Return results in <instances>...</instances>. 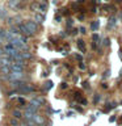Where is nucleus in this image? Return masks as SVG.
<instances>
[{"label": "nucleus", "instance_id": "26", "mask_svg": "<svg viewBox=\"0 0 122 126\" xmlns=\"http://www.w3.org/2000/svg\"><path fill=\"white\" fill-rule=\"evenodd\" d=\"M109 121H110V122H113V121H116V117H110V118H109Z\"/></svg>", "mask_w": 122, "mask_h": 126}, {"label": "nucleus", "instance_id": "10", "mask_svg": "<svg viewBox=\"0 0 122 126\" xmlns=\"http://www.w3.org/2000/svg\"><path fill=\"white\" fill-rule=\"evenodd\" d=\"M8 4H9L11 8H18L20 7V0H9Z\"/></svg>", "mask_w": 122, "mask_h": 126}, {"label": "nucleus", "instance_id": "19", "mask_svg": "<svg viewBox=\"0 0 122 126\" xmlns=\"http://www.w3.org/2000/svg\"><path fill=\"white\" fill-rule=\"evenodd\" d=\"M7 16V11L4 8H0V17H5Z\"/></svg>", "mask_w": 122, "mask_h": 126}, {"label": "nucleus", "instance_id": "25", "mask_svg": "<svg viewBox=\"0 0 122 126\" xmlns=\"http://www.w3.org/2000/svg\"><path fill=\"white\" fill-rule=\"evenodd\" d=\"M18 102L20 104H25V100H24V98H18Z\"/></svg>", "mask_w": 122, "mask_h": 126}, {"label": "nucleus", "instance_id": "4", "mask_svg": "<svg viewBox=\"0 0 122 126\" xmlns=\"http://www.w3.org/2000/svg\"><path fill=\"white\" fill-rule=\"evenodd\" d=\"M18 91H20V92H24V93H31L34 91V88L31 85H29V84H26V83H25V84H24Z\"/></svg>", "mask_w": 122, "mask_h": 126}, {"label": "nucleus", "instance_id": "14", "mask_svg": "<svg viewBox=\"0 0 122 126\" xmlns=\"http://www.w3.org/2000/svg\"><path fill=\"white\" fill-rule=\"evenodd\" d=\"M38 9L41 11V12H45V11L47 9V4H46V3H41V4H39V8H38Z\"/></svg>", "mask_w": 122, "mask_h": 126}, {"label": "nucleus", "instance_id": "24", "mask_svg": "<svg viewBox=\"0 0 122 126\" xmlns=\"http://www.w3.org/2000/svg\"><path fill=\"white\" fill-rule=\"evenodd\" d=\"M98 100H100V96H98V94H96V96H94V102H97Z\"/></svg>", "mask_w": 122, "mask_h": 126}, {"label": "nucleus", "instance_id": "5", "mask_svg": "<svg viewBox=\"0 0 122 126\" xmlns=\"http://www.w3.org/2000/svg\"><path fill=\"white\" fill-rule=\"evenodd\" d=\"M25 84V83H24L22 80H16V81H11V87L13 89H16V91H18L20 88H21V87Z\"/></svg>", "mask_w": 122, "mask_h": 126}, {"label": "nucleus", "instance_id": "17", "mask_svg": "<svg viewBox=\"0 0 122 126\" xmlns=\"http://www.w3.org/2000/svg\"><path fill=\"white\" fill-rule=\"evenodd\" d=\"M77 47H79V49H80L81 51H84V50H85V47H84V42H83L81 39H80V41H77Z\"/></svg>", "mask_w": 122, "mask_h": 126}, {"label": "nucleus", "instance_id": "15", "mask_svg": "<svg viewBox=\"0 0 122 126\" xmlns=\"http://www.w3.org/2000/svg\"><path fill=\"white\" fill-rule=\"evenodd\" d=\"M114 25H116V17H110V20H109V24H108V26H109V28H113Z\"/></svg>", "mask_w": 122, "mask_h": 126}, {"label": "nucleus", "instance_id": "21", "mask_svg": "<svg viewBox=\"0 0 122 126\" xmlns=\"http://www.w3.org/2000/svg\"><path fill=\"white\" fill-rule=\"evenodd\" d=\"M104 45H105V46H109V45H110L109 38H105V39H104Z\"/></svg>", "mask_w": 122, "mask_h": 126}, {"label": "nucleus", "instance_id": "1", "mask_svg": "<svg viewBox=\"0 0 122 126\" xmlns=\"http://www.w3.org/2000/svg\"><path fill=\"white\" fill-rule=\"evenodd\" d=\"M24 25L26 26V29L30 32L31 33V35L33 34H35L38 32V26H37V24H35L34 21H31V20H29V21H26L25 24H24Z\"/></svg>", "mask_w": 122, "mask_h": 126}, {"label": "nucleus", "instance_id": "6", "mask_svg": "<svg viewBox=\"0 0 122 126\" xmlns=\"http://www.w3.org/2000/svg\"><path fill=\"white\" fill-rule=\"evenodd\" d=\"M34 20H35V24H42L43 22V20H45V16H43L42 13H39V12H35V13H34Z\"/></svg>", "mask_w": 122, "mask_h": 126}, {"label": "nucleus", "instance_id": "9", "mask_svg": "<svg viewBox=\"0 0 122 126\" xmlns=\"http://www.w3.org/2000/svg\"><path fill=\"white\" fill-rule=\"evenodd\" d=\"M0 74H5V76H8V75L11 74V67H9V66H3V67H0Z\"/></svg>", "mask_w": 122, "mask_h": 126}, {"label": "nucleus", "instance_id": "11", "mask_svg": "<svg viewBox=\"0 0 122 126\" xmlns=\"http://www.w3.org/2000/svg\"><path fill=\"white\" fill-rule=\"evenodd\" d=\"M20 55H21L22 59H30L31 58V54L29 51H20Z\"/></svg>", "mask_w": 122, "mask_h": 126}, {"label": "nucleus", "instance_id": "18", "mask_svg": "<svg viewBox=\"0 0 122 126\" xmlns=\"http://www.w3.org/2000/svg\"><path fill=\"white\" fill-rule=\"evenodd\" d=\"M98 26H100V22L98 21H94L92 25H91V28H92V30H97L98 29Z\"/></svg>", "mask_w": 122, "mask_h": 126}, {"label": "nucleus", "instance_id": "28", "mask_svg": "<svg viewBox=\"0 0 122 126\" xmlns=\"http://www.w3.org/2000/svg\"><path fill=\"white\" fill-rule=\"evenodd\" d=\"M0 43H3V41H1V39H0Z\"/></svg>", "mask_w": 122, "mask_h": 126}, {"label": "nucleus", "instance_id": "27", "mask_svg": "<svg viewBox=\"0 0 122 126\" xmlns=\"http://www.w3.org/2000/svg\"><path fill=\"white\" fill-rule=\"evenodd\" d=\"M0 67H1V58H0Z\"/></svg>", "mask_w": 122, "mask_h": 126}, {"label": "nucleus", "instance_id": "8", "mask_svg": "<svg viewBox=\"0 0 122 126\" xmlns=\"http://www.w3.org/2000/svg\"><path fill=\"white\" fill-rule=\"evenodd\" d=\"M25 112L26 113H31V114H37L38 108H35V106H33V105H28L25 108Z\"/></svg>", "mask_w": 122, "mask_h": 126}, {"label": "nucleus", "instance_id": "22", "mask_svg": "<svg viewBox=\"0 0 122 126\" xmlns=\"http://www.w3.org/2000/svg\"><path fill=\"white\" fill-rule=\"evenodd\" d=\"M3 57H7V55L4 54V51H3V49H0V58H3Z\"/></svg>", "mask_w": 122, "mask_h": 126}, {"label": "nucleus", "instance_id": "20", "mask_svg": "<svg viewBox=\"0 0 122 126\" xmlns=\"http://www.w3.org/2000/svg\"><path fill=\"white\" fill-rule=\"evenodd\" d=\"M46 84H47V85H45V88H46V91H49V89L51 88V87H53V83H51V81H47Z\"/></svg>", "mask_w": 122, "mask_h": 126}, {"label": "nucleus", "instance_id": "12", "mask_svg": "<svg viewBox=\"0 0 122 126\" xmlns=\"http://www.w3.org/2000/svg\"><path fill=\"white\" fill-rule=\"evenodd\" d=\"M21 117H22L21 112H20L18 109H15V110H13V118H16V120H18V118H21Z\"/></svg>", "mask_w": 122, "mask_h": 126}, {"label": "nucleus", "instance_id": "29", "mask_svg": "<svg viewBox=\"0 0 122 126\" xmlns=\"http://www.w3.org/2000/svg\"><path fill=\"white\" fill-rule=\"evenodd\" d=\"M20 1H25V0H20Z\"/></svg>", "mask_w": 122, "mask_h": 126}, {"label": "nucleus", "instance_id": "7", "mask_svg": "<svg viewBox=\"0 0 122 126\" xmlns=\"http://www.w3.org/2000/svg\"><path fill=\"white\" fill-rule=\"evenodd\" d=\"M11 72H22L24 71V67L21 66H17V64H11Z\"/></svg>", "mask_w": 122, "mask_h": 126}, {"label": "nucleus", "instance_id": "2", "mask_svg": "<svg viewBox=\"0 0 122 126\" xmlns=\"http://www.w3.org/2000/svg\"><path fill=\"white\" fill-rule=\"evenodd\" d=\"M7 79L9 81H16V80H22L24 79V74L22 72H11L7 76Z\"/></svg>", "mask_w": 122, "mask_h": 126}, {"label": "nucleus", "instance_id": "23", "mask_svg": "<svg viewBox=\"0 0 122 126\" xmlns=\"http://www.w3.org/2000/svg\"><path fill=\"white\" fill-rule=\"evenodd\" d=\"M98 39H100V38H98V35L97 34H93V41H98Z\"/></svg>", "mask_w": 122, "mask_h": 126}, {"label": "nucleus", "instance_id": "3", "mask_svg": "<svg viewBox=\"0 0 122 126\" xmlns=\"http://www.w3.org/2000/svg\"><path fill=\"white\" fill-rule=\"evenodd\" d=\"M43 102H45V101H43V98H33V100H31L30 101V105H33V106H35V108H41V106L43 105Z\"/></svg>", "mask_w": 122, "mask_h": 126}, {"label": "nucleus", "instance_id": "13", "mask_svg": "<svg viewBox=\"0 0 122 126\" xmlns=\"http://www.w3.org/2000/svg\"><path fill=\"white\" fill-rule=\"evenodd\" d=\"M9 124H11V126H18L20 124H18V120H16V118H11L9 120Z\"/></svg>", "mask_w": 122, "mask_h": 126}, {"label": "nucleus", "instance_id": "16", "mask_svg": "<svg viewBox=\"0 0 122 126\" xmlns=\"http://www.w3.org/2000/svg\"><path fill=\"white\" fill-rule=\"evenodd\" d=\"M38 8H39V4H38V3H31V4H30V9H31V11H37Z\"/></svg>", "mask_w": 122, "mask_h": 126}]
</instances>
